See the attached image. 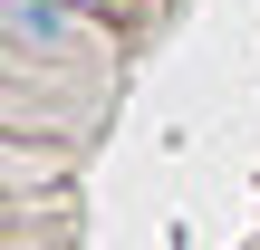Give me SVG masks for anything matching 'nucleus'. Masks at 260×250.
<instances>
[{
	"label": "nucleus",
	"instance_id": "1",
	"mask_svg": "<svg viewBox=\"0 0 260 250\" xmlns=\"http://www.w3.org/2000/svg\"><path fill=\"white\" fill-rule=\"evenodd\" d=\"M0 39L19 77H77L106 58V19L87 0H0Z\"/></svg>",
	"mask_w": 260,
	"mask_h": 250
}]
</instances>
